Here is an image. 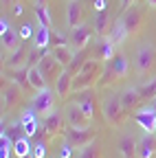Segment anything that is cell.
<instances>
[{
    "instance_id": "6da1fadb",
    "label": "cell",
    "mask_w": 156,
    "mask_h": 158,
    "mask_svg": "<svg viewBox=\"0 0 156 158\" xmlns=\"http://www.w3.org/2000/svg\"><path fill=\"white\" fill-rule=\"evenodd\" d=\"M101 114H103L106 125H110V127H121V125L125 123L128 112H125L123 106H121L119 92L108 90V92L101 97Z\"/></svg>"
},
{
    "instance_id": "7a4b0ae2",
    "label": "cell",
    "mask_w": 156,
    "mask_h": 158,
    "mask_svg": "<svg viewBox=\"0 0 156 158\" xmlns=\"http://www.w3.org/2000/svg\"><path fill=\"white\" fill-rule=\"evenodd\" d=\"M66 116H64V110H53L51 114L42 116L40 121V127H37L35 132V141H51V138H55L57 134H64L66 132Z\"/></svg>"
},
{
    "instance_id": "3957f363",
    "label": "cell",
    "mask_w": 156,
    "mask_h": 158,
    "mask_svg": "<svg viewBox=\"0 0 156 158\" xmlns=\"http://www.w3.org/2000/svg\"><path fill=\"white\" fill-rule=\"evenodd\" d=\"M103 62H97V59H88L86 66L79 70V75H75L73 79V92H82V90H88V88H97V81L103 73Z\"/></svg>"
},
{
    "instance_id": "277c9868",
    "label": "cell",
    "mask_w": 156,
    "mask_h": 158,
    "mask_svg": "<svg viewBox=\"0 0 156 158\" xmlns=\"http://www.w3.org/2000/svg\"><path fill=\"white\" fill-rule=\"evenodd\" d=\"M145 13H147V9H145L143 5H136V2L123 7V13L119 15V20H121V24L125 27V31H128L130 37H132L134 33L141 31V27H143V22H145Z\"/></svg>"
},
{
    "instance_id": "5b68a950",
    "label": "cell",
    "mask_w": 156,
    "mask_h": 158,
    "mask_svg": "<svg viewBox=\"0 0 156 158\" xmlns=\"http://www.w3.org/2000/svg\"><path fill=\"white\" fill-rule=\"evenodd\" d=\"M156 62V48L152 42H141L139 46H136V53H134V59H132V64H134V73L139 75V77H145L152 66Z\"/></svg>"
},
{
    "instance_id": "8992f818",
    "label": "cell",
    "mask_w": 156,
    "mask_h": 158,
    "mask_svg": "<svg viewBox=\"0 0 156 158\" xmlns=\"http://www.w3.org/2000/svg\"><path fill=\"white\" fill-rule=\"evenodd\" d=\"M62 136L75 149H82V147L90 145L92 141H97V127L95 125H90V127H68L66 125V132Z\"/></svg>"
},
{
    "instance_id": "52a82bcc",
    "label": "cell",
    "mask_w": 156,
    "mask_h": 158,
    "mask_svg": "<svg viewBox=\"0 0 156 158\" xmlns=\"http://www.w3.org/2000/svg\"><path fill=\"white\" fill-rule=\"evenodd\" d=\"M70 97H73V101L84 110V114L90 118V121H95L97 110L101 108V103L97 101V88H88V90H82V92H73Z\"/></svg>"
},
{
    "instance_id": "ba28073f",
    "label": "cell",
    "mask_w": 156,
    "mask_h": 158,
    "mask_svg": "<svg viewBox=\"0 0 156 158\" xmlns=\"http://www.w3.org/2000/svg\"><path fill=\"white\" fill-rule=\"evenodd\" d=\"M68 40H70V46L75 51H82V48H88L95 40H97V33H95V27H88V24H79L70 29L68 33Z\"/></svg>"
},
{
    "instance_id": "9c48e42d",
    "label": "cell",
    "mask_w": 156,
    "mask_h": 158,
    "mask_svg": "<svg viewBox=\"0 0 156 158\" xmlns=\"http://www.w3.org/2000/svg\"><path fill=\"white\" fill-rule=\"evenodd\" d=\"M55 97H57V92L55 90H51V88H46V90H40V92H35L33 97H31V108L40 114V116H46V114H51L53 110H55Z\"/></svg>"
},
{
    "instance_id": "30bf717a",
    "label": "cell",
    "mask_w": 156,
    "mask_h": 158,
    "mask_svg": "<svg viewBox=\"0 0 156 158\" xmlns=\"http://www.w3.org/2000/svg\"><path fill=\"white\" fill-rule=\"evenodd\" d=\"M119 51L114 44H112V40L110 37H97L95 42L90 44V57L97 59V62H110V59L114 57V53Z\"/></svg>"
},
{
    "instance_id": "8fae6325",
    "label": "cell",
    "mask_w": 156,
    "mask_h": 158,
    "mask_svg": "<svg viewBox=\"0 0 156 158\" xmlns=\"http://www.w3.org/2000/svg\"><path fill=\"white\" fill-rule=\"evenodd\" d=\"M64 116H66L68 127H90V125H95V121H90V118L84 114V110L77 106L75 101L66 103V108H64Z\"/></svg>"
},
{
    "instance_id": "7c38bea8",
    "label": "cell",
    "mask_w": 156,
    "mask_h": 158,
    "mask_svg": "<svg viewBox=\"0 0 156 158\" xmlns=\"http://www.w3.org/2000/svg\"><path fill=\"white\" fill-rule=\"evenodd\" d=\"M106 66L114 73L116 81H119V79H125V77L130 75V70H132V62H130V57H128L123 51H116L110 62H106Z\"/></svg>"
},
{
    "instance_id": "4fadbf2b",
    "label": "cell",
    "mask_w": 156,
    "mask_h": 158,
    "mask_svg": "<svg viewBox=\"0 0 156 158\" xmlns=\"http://www.w3.org/2000/svg\"><path fill=\"white\" fill-rule=\"evenodd\" d=\"M37 68L42 70V75L46 77V81H48V84H51V81L55 84L57 79L62 77V73L66 70V68H64V66H62L60 62H57V59H55V57H53L51 53H48V55H46V57L42 59L40 64H37Z\"/></svg>"
},
{
    "instance_id": "5bb4252c",
    "label": "cell",
    "mask_w": 156,
    "mask_h": 158,
    "mask_svg": "<svg viewBox=\"0 0 156 158\" xmlns=\"http://www.w3.org/2000/svg\"><path fill=\"white\" fill-rule=\"evenodd\" d=\"M22 88L13 84V81H5L2 84V112H9L18 101H20V97H22Z\"/></svg>"
},
{
    "instance_id": "9a60e30c",
    "label": "cell",
    "mask_w": 156,
    "mask_h": 158,
    "mask_svg": "<svg viewBox=\"0 0 156 158\" xmlns=\"http://www.w3.org/2000/svg\"><path fill=\"white\" fill-rule=\"evenodd\" d=\"M119 99H121V106H123L125 112L136 110V108H139V103L143 101L141 94H139V90H136V86H125V88L119 92Z\"/></svg>"
},
{
    "instance_id": "2e32d148",
    "label": "cell",
    "mask_w": 156,
    "mask_h": 158,
    "mask_svg": "<svg viewBox=\"0 0 156 158\" xmlns=\"http://www.w3.org/2000/svg\"><path fill=\"white\" fill-rule=\"evenodd\" d=\"M134 121L139 123V127L143 130V132H156V112L147 106V108H143V110H136V114H134Z\"/></svg>"
},
{
    "instance_id": "e0dca14e",
    "label": "cell",
    "mask_w": 156,
    "mask_h": 158,
    "mask_svg": "<svg viewBox=\"0 0 156 158\" xmlns=\"http://www.w3.org/2000/svg\"><path fill=\"white\" fill-rule=\"evenodd\" d=\"M119 152L121 158H139V141L130 132H123L119 138Z\"/></svg>"
},
{
    "instance_id": "ac0fdd59",
    "label": "cell",
    "mask_w": 156,
    "mask_h": 158,
    "mask_svg": "<svg viewBox=\"0 0 156 158\" xmlns=\"http://www.w3.org/2000/svg\"><path fill=\"white\" fill-rule=\"evenodd\" d=\"M112 24H114V22H112V18H110V9L95 13V22H92V27H95L97 37H108L110 31H112Z\"/></svg>"
},
{
    "instance_id": "d6986e66",
    "label": "cell",
    "mask_w": 156,
    "mask_h": 158,
    "mask_svg": "<svg viewBox=\"0 0 156 158\" xmlns=\"http://www.w3.org/2000/svg\"><path fill=\"white\" fill-rule=\"evenodd\" d=\"M156 154V134L143 132L139 136V158H154Z\"/></svg>"
},
{
    "instance_id": "ffe728a7",
    "label": "cell",
    "mask_w": 156,
    "mask_h": 158,
    "mask_svg": "<svg viewBox=\"0 0 156 158\" xmlns=\"http://www.w3.org/2000/svg\"><path fill=\"white\" fill-rule=\"evenodd\" d=\"M29 51H31V46L29 44H20L13 53H7V68H22V66H27V57H29Z\"/></svg>"
},
{
    "instance_id": "44dd1931",
    "label": "cell",
    "mask_w": 156,
    "mask_h": 158,
    "mask_svg": "<svg viewBox=\"0 0 156 158\" xmlns=\"http://www.w3.org/2000/svg\"><path fill=\"white\" fill-rule=\"evenodd\" d=\"M82 20H84L82 5L77 2V0H68L66 2V27H68V31L75 29V27H79V24H84Z\"/></svg>"
},
{
    "instance_id": "7402d4cb",
    "label": "cell",
    "mask_w": 156,
    "mask_h": 158,
    "mask_svg": "<svg viewBox=\"0 0 156 158\" xmlns=\"http://www.w3.org/2000/svg\"><path fill=\"white\" fill-rule=\"evenodd\" d=\"M5 75H7L9 81L18 84L24 92H27V90H31V81H29V66H22V68H7V70H5Z\"/></svg>"
},
{
    "instance_id": "603a6c76",
    "label": "cell",
    "mask_w": 156,
    "mask_h": 158,
    "mask_svg": "<svg viewBox=\"0 0 156 158\" xmlns=\"http://www.w3.org/2000/svg\"><path fill=\"white\" fill-rule=\"evenodd\" d=\"M51 55H53L64 68H68L70 62L75 59V55H77V51H75L70 44H66V46H55V48H51Z\"/></svg>"
},
{
    "instance_id": "cb8c5ba5",
    "label": "cell",
    "mask_w": 156,
    "mask_h": 158,
    "mask_svg": "<svg viewBox=\"0 0 156 158\" xmlns=\"http://www.w3.org/2000/svg\"><path fill=\"white\" fill-rule=\"evenodd\" d=\"M73 75L68 73V70H64L62 73V77L55 81V92H57V97L60 99H66L68 94H73Z\"/></svg>"
},
{
    "instance_id": "d4e9b609",
    "label": "cell",
    "mask_w": 156,
    "mask_h": 158,
    "mask_svg": "<svg viewBox=\"0 0 156 158\" xmlns=\"http://www.w3.org/2000/svg\"><path fill=\"white\" fill-rule=\"evenodd\" d=\"M0 42H2V51H5V53H13L18 46L22 44V37H20V33H18V31L9 29L7 33L0 35Z\"/></svg>"
},
{
    "instance_id": "484cf974",
    "label": "cell",
    "mask_w": 156,
    "mask_h": 158,
    "mask_svg": "<svg viewBox=\"0 0 156 158\" xmlns=\"http://www.w3.org/2000/svg\"><path fill=\"white\" fill-rule=\"evenodd\" d=\"M2 136H7L11 143H15V141H20V138H24L27 134H24V125H22L20 118H18V121H13V123L2 125Z\"/></svg>"
},
{
    "instance_id": "4316f807",
    "label": "cell",
    "mask_w": 156,
    "mask_h": 158,
    "mask_svg": "<svg viewBox=\"0 0 156 158\" xmlns=\"http://www.w3.org/2000/svg\"><path fill=\"white\" fill-rule=\"evenodd\" d=\"M29 81H31V88H33L35 92H40V90H46V88H48L46 77L42 75V70L37 68V66H31V68H29Z\"/></svg>"
},
{
    "instance_id": "83f0119b",
    "label": "cell",
    "mask_w": 156,
    "mask_h": 158,
    "mask_svg": "<svg viewBox=\"0 0 156 158\" xmlns=\"http://www.w3.org/2000/svg\"><path fill=\"white\" fill-rule=\"evenodd\" d=\"M108 37L112 40V44H114L116 48H119V46L125 42V40L130 37V35H128V31H125V27L121 24V20H119V18L114 20V24H112V31H110V35H108Z\"/></svg>"
},
{
    "instance_id": "f1b7e54d",
    "label": "cell",
    "mask_w": 156,
    "mask_h": 158,
    "mask_svg": "<svg viewBox=\"0 0 156 158\" xmlns=\"http://www.w3.org/2000/svg\"><path fill=\"white\" fill-rule=\"evenodd\" d=\"M136 90H139V94H141V99H143V101H147V103H150L152 99L156 97V77L141 81L139 86H136Z\"/></svg>"
},
{
    "instance_id": "f546056e",
    "label": "cell",
    "mask_w": 156,
    "mask_h": 158,
    "mask_svg": "<svg viewBox=\"0 0 156 158\" xmlns=\"http://www.w3.org/2000/svg\"><path fill=\"white\" fill-rule=\"evenodd\" d=\"M33 13H35V22H37V27H46V29L53 27V18H51V11H48L46 5H35Z\"/></svg>"
},
{
    "instance_id": "4dcf8cb0",
    "label": "cell",
    "mask_w": 156,
    "mask_h": 158,
    "mask_svg": "<svg viewBox=\"0 0 156 158\" xmlns=\"http://www.w3.org/2000/svg\"><path fill=\"white\" fill-rule=\"evenodd\" d=\"M51 31L46 27H35V35H33V44L40 48H51Z\"/></svg>"
},
{
    "instance_id": "1f68e13d",
    "label": "cell",
    "mask_w": 156,
    "mask_h": 158,
    "mask_svg": "<svg viewBox=\"0 0 156 158\" xmlns=\"http://www.w3.org/2000/svg\"><path fill=\"white\" fill-rule=\"evenodd\" d=\"M51 53V48H40V46H31V51H29V57H27V66L31 68V66H37L42 62V59L46 57Z\"/></svg>"
},
{
    "instance_id": "d6a6232c",
    "label": "cell",
    "mask_w": 156,
    "mask_h": 158,
    "mask_svg": "<svg viewBox=\"0 0 156 158\" xmlns=\"http://www.w3.org/2000/svg\"><path fill=\"white\" fill-rule=\"evenodd\" d=\"M13 154L18 156V158H24V156H29V154H33V145H31V141L24 136V138H20V141H15L13 143Z\"/></svg>"
},
{
    "instance_id": "836d02e7",
    "label": "cell",
    "mask_w": 156,
    "mask_h": 158,
    "mask_svg": "<svg viewBox=\"0 0 156 158\" xmlns=\"http://www.w3.org/2000/svg\"><path fill=\"white\" fill-rule=\"evenodd\" d=\"M79 158H101V145L99 141H92L90 145L79 149Z\"/></svg>"
},
{
    "instance_id": "e575fe53",
    "label": "cell",
    "mask_w": 156,
    "mask_h": 158,
    "mask_svg": "<svg viewBox=\"0 0 156 158\" xmlns=\"http://www.w3.org/2000/svg\"><path fill=\"white\" fill-rule=\"evenodd\" d=\"M66 44H70V40H68L66 35L51 31V48H55V46H66Z\"/></svg>"
},
{
    "instance_id": "d590c367",
    "label": "cell",
    "mask_w": 156,
    "mask_h": 158,
    "mask_svg": "<svg viewBox=\"0 0 156 158\" xmlns=\"http://www.w3.org/2000/svg\"><path fill=\"white\" fill-rule=\"evenodd\" d=\"M46 147H48V141H35L33 158H46Z\"/></svg>"
},
{
    "instance_id": "8d00e7d4",
    "label": "cell",
    "mask_w": 156,
    "mask_h": 158,
    "mask_svg": "<svg viewBox=\"0 0 156 158\" xmlns=\"http://www.w3.org/2000/svg\"><path fill=\"white\" fill-rule=\"evenodd\" d=\"M18 33H20L22 42H27V40H33V35H35V27H33V24H22V29L18 31Z\"/></svg>"
},
{
    "instance_id": "74e56055",
    "label": "cell",
    "mask_w": 156,
    "mask_h": 158,
    "mask_svg": "<svg viewBox=\"0 0 156 158\" xmlns=\"http://www.w3.org/2000/svg\"><path fill=\"white\" fill-rule=\"evenodd\" d=\"M73 149H75V147H73V145H70L68 141H64V143H62V147H60V152H57V156H55V158H70Z\"/></svg>"
},
{
    "instance_id": "f35d334b",
    "label": "cell",
    "mask_w": 156,
    "mask_h": 158,
    "mask_svg": "<svg viewBox=\"0 0 156 158\" xmlns=\"http://www.w3.org/2000/svg\"><path fill=\"white\" fill-rule=\"evenodd\" d=\"M92 9H95V13L110 9V7H108V0H95V2H92Z\"/></svg>"
},
{
    "instance_id": "ab89813d",
    "label": "cell",
    "mask_w": 156,
    "mask_h": 158,
    "mask_svg": "<svg viewBox=\"0 0 156 158\" xmlns=\"http://www.w3.org/2000/svg\"><path fill=\"white\" fill-rule=\"evenodd\" d=\"M11 27H9V22H7V18H2V20H0V35H2V33H7Z\"/></svg>"
},
{
    "instance_id": "60d3db41",
    "label": "cell",
    "mask_w": 156,
    "mask_h": 158,
    "mask_svg": "<svg viewBox=\"0 0 156 158\" xmlns=\"http://www.w3.org/2000/svg\"><path fill=\"white\" fill-rule=\"evenodd\" d=\"M22 11H24V9H22V7H20V5H15V7H13V15H20V13H22Z\"/></svg>"
},
{
    "instance_id": "b9f144b4",
    "label": "cell",
    "mask_w": 156,
    "mask_h": 158,
    "mask_svg": "<svg viewBox=\"0 0 156 158\" xmlns=\"http://www.w3.org/2000/svg\"><path fill=\"white\" fill-rule=\"evenodd\" d=\"M147 7L150 9H156V0H147Z\"/></svg>"
},
{
    "instance_id": "7bdbcfd3",
    "label": "cell",
    "mask_w": 156,
    "mask_h": 158,
    "mask_svg": "<svg viewBox=\"0 0 156 158\" xmlns=\"http://www.w3.org/2000/svg\"><path fill=\"white\" fill-rule=\"evenodd\" d=\"M150 108H152V110L156 112V97H154V99H152V101H150Z\"/></svg>"
},
{
    "instance_id": "ee69618b",
    "label": "cell",
    "mask_w": 156,
    "mask_h": 158,
    "mask_svg": "<svg viewBox=\"0 0 156 158\" xmlns=\"http://www.w3.org/2000/svg\"><path fill=\"white\" fill-rule=\"evenodd\" d=\"M35 5H46V0H33Z\"/></svg>"
},
{
    "instance_id": "f6af8a7d",
    "label": "cell",
    "mask_w": 156,
    "mask_h": 158,
    "mask_svg": "<svg viewBox=\"0 0 156 158\" xmlns=\"http://www.w3.org/2000/svg\"><path fill=\"white\" fill-rule=\"evenodd\" d=\"M13 2V0H2V5H11Z\"/></svg>"
},
{
    "instance_id": "bcb514c9",
    "label": "cell",
    "mask_w": 156,
    "mask_h": 158,
    "mask_svg": "<svg viewBox=\"0 0 156 158\" xmlns=\"http://www.w3.org/2000/svg\"><path fill=\"white\" fill-rule=\"evenodd\" d=\"M24 158H33V154H29V156H24Z\"/></svg>"
},
{
    "instance_id": "7dc6e473",
    "label": "cell",
    "mask_w": 156,
    "mask_h": 158,
    "mask_svg": "<svg viewBox=\"0 0 156 158\" xmlns=\"http://www.w3.org/2000/svg\"><path fill=\"white\" fill-rule=\"evenodd\" d=\"M90 2H95V0H90Z\"/></svg>"
},
{
    "instance_id": "c3c4849f",
    "label": "cell",
    "mask_w": 156,
    "mask_h": 158,
    "mask_svg": "<svg viewBox=\"0 0 156 158\" xmlns=\"http://www.w3.org/2000/svg\"><path fill=\"white\" fill-rule=\"evenodd\" d=\"M123 5H125V0H123Z\"/></svg>"
},
{
    "instance_id": "681fc988",
    "label": "cell",
    "mask_w": 156,
    "mask_h": 158,
    "mask_svg": "<svg viewBox=\"0 0 156 158\" xmlns=\"http://www.w3.org/2000/svg\"><path fill=\"white\" fill-rule=\"evenodd\" d=\"M154 134H156V132H154Z\"/></svg>"
}]
</instances>
